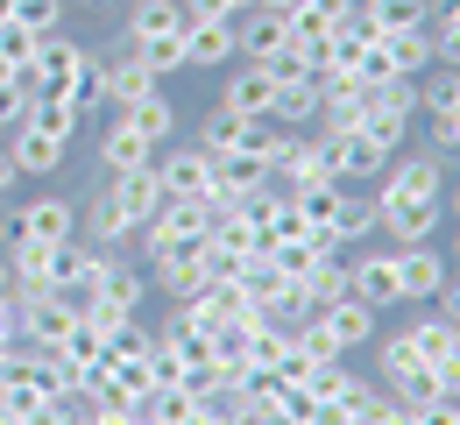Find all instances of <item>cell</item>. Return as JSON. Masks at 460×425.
<instances>
[{
	"instance_id": "cell-16",
	"label": "cell",
	"mask_w": 460,
	"mask_h": 425,
	"mask_svg": "<svg viewBox=\"0 0 460 425\" xmlns=\"http://www.w3.org/2000/svg\"><path fill=\"white\" fill-rule=\"evenodd\" d=\"M156 178H164V191H177V199H206V184H213V156L199 149V142H164L156 149Z\"/></svg>"
},
{
	"instance_id": "cell-11",
	"label": "cell",
	"mask_w": 460,
	"mask_h": 425,
	"mask_svg": "<svg viewBox=\"0 0 460 425\" xmlns=\"http://www.w3.org/2000/svg\"><path fill=\"white\" fill-rule=\"evenodd\" d=\"M447 248L439 242H411V248H397V291H403V305H432L439 298V284H447Z\"/></svg>"
},
{
	"instance_id": "cell-5",
	"label": "cell",
	"mask_w": 460,
	"mask_h": 425,
	"mask_svg": "<svg viewBox=\"0 0 460 425\" xmlns=\"http://www.w3.org/2000/svg\"><path fill=\"white\" fill-rule=\"evenodd\" d=\"M78 326V298L71 291H14V333L29 348H58Z\"/></svg>"
},
{
	"instance_id": "cell-38",
	"label": "cell",
	"mask_w": 460,
	"mask_h": 425,
	"mask_svg": "<svg viewBox=\"0 0 460 425\" xmlns=\"http://www.w3.org/2000/svg\"><path fill=\"white\" fill-rule=\"evenodd\" d=\"M227 7H234V14H248V7H262V0H227Z\"/></svg>"
},
{
	"instance_id": "cell-29",
	"label": "cell",
	"mask_w": 460,
	"mask_h": 425,
	"mask_svg": "<svg viewBox=\"0 0 460 425\" xmlns=\"http://www.w3.org/2000/svg\"><path fill=\"white\" fill-rule=\"evenodd\" d=\"M297 284H305V298H312V305L347 298V248H341V255H319V262H312V277H297Z\"/></svg>"
},
{
	"instance_id": "cell-22",
	"label": "cell",
	"mask_w": 460,
	"mask_h": 425,
	"mask_svg": "<svg viewBox=\"0 0 460 425\" xmlns=\"http://www.w3.org/2000/svg\"><path fill=\"white\" fill-rule=\"evenodd\" d=\"M100 178H107V171H100ZM114 191H120V206H128V220H135V227H149V220H156V206H164V178H156V164L120 171Z\"/></svg>"
},
{
	"instance_id": "cell-10",
	"label": "cell",
	"mask_w": 460,
	"mask_h": 425,
	"mask_svg": "<svg viewBox=\"0 0 460 425\" xmlns=\"http://www.w3.org/2000/svg\"><path fill=\"white\" fill-rule=\"evenodd\" d=\"M220 107H227V114H248V121H262V114L277 107V71H270V64L234 58L227 78H220Z\"/></svg>"
},
{
	"instance_id": "cell-41",
	"label": "cell",
	"mask_w": 460,
	"mask_h": 425,
	"mask_svg": "<svg viewBox=\"0 0 460 425\" xmlns=\"http://www.w3.org/2000/svg\"><path fill=\"white\" fill-rule=\"evenodd\" d=\"M14 425H29V419H14Z\"/></svg>"
},
{
	"instance_id": "cell-35",
	"label": "cell",
	"mask_w": 460,
	"mask_h": 425,
	"mask_svg": "<svg viewBox=\"0 0 460 425\" xmlns=\"http://www.w3.org/2000/svg\"><path fill=\"white\" fill-rule=\"evenodd\" d=\"M14 184H22V171H14V156H7V142H0V199H7Z\"/></svg>"
},
{
	"instance_id": "cell-6",
	"label": "cell",
	"mask_w": 460,
	"mask_h": 425,
	"mask_svg": "<svg viewBox=\"0 0 460 425\" xmlns=\"http://www.w3.org/2000/svg\"><path fill=\"white\" fill-rule=\"evenodd\" d=\"M78 64H85V43H71V36H43L36 43V58L22 64V78H29V93L36 100H64L71 107V85H78Z\"/></svg>"
},
{
	"instance_id": "cell-28",
	"label": "cell",
	"mask_w": 460,
	"mask_h": 425,
	"mask_svg": "<svg viewBox=\"0 0 460 425\" xmlns=\"http://www.w3.org/2000/svg\"><path fill=\"white\" fill-rule=\"evenodd\" d=\"M376 36H403V29H432V0H368Z\"/></svg>"
},
{
	"instance_id": "cell-21",
	"label": "cell",
	"mask_w": 460,
	"mask_h": 425,
	"mask_svg": "<svg viewBox=\"0 0 460 425\" xmlns=\"http://www.w3.org/2000/svg\"><path fill=\"white\" fill-rule=\"evenodd\" d=\"M277 128H319V78H277V107H270Z\"/></svg>"
},
{
	"instance_id": "cell-2",
	"label": "cell",
	"mask_w": 460,
	"mask_h": 425,
	"mask_svg": "<svg viewBox=\"0 0 460 425\" xmlns=\"http://www.w3.org/2000/svg\"><path fill=\"white\" fill-rule=\"evenodd\" d=\"M71 235H78V199H64V191H36V199L0 213V248L7 242H71Z\"/></svg>"
},
{
	"instance_id": "cell-13",
	"label": "cell",
	"mask_w": 460,
	"mask_h": 425,
	"mask_svg": "<svg viewBox=\"0 0 460 425\" xmlns=\"http://www.w3.org/2000/svg\"><path fill=\"white\" fill-rule=\"evenodd\" d=\"M326 149H333V178H341V184H376L383 171H390V149H383L368 128L326 135Z\"/></svg>"
},
{
	"instance_id": "cell-34",
	"label": "cell",
	"mask_w": 460,
	"mask_h": 425,
	"mask_svg": "<svg viewBox=\"0 0 460 425\" xmlns=\"http://www.w3.org/2000/svg\"><path fill=\"white\" fill-rule=\"evenodd\" d=\"M411 419L418 425H460V397H432V404H418Z\"/></svg>"
},
{
	"instance_id": "cell-12",
	"label": "cell",
	"mask_w": 460,
	"mask_h": 425,
	"mask_svg": "<svg viewBox=\"0 0 460 425\" xmlns=\"http://www.w3.org/2000/svg\"><path fill=\"white\" fill-rule=\"evenodd\" d=\"M368 121V85L354 71H326L319 78V135H347Z\"/></svg>"
},
{
	"instance_id": "cell-7",
	"label": "cell",
	"mask_w": 460,
	"mask_h": 425,
	"mask_svg": "<svg viewBox=\"0 0 460 425\" xmlns=\"http://www.w3.org/2000/svg\"><path fill=\"white\" fill-rule=\"evenodd\" d=\"M71 135L78 128H50V121H14L0 142H7V156H14V171L22 178H58V164L71 156Z\"/></svg>"
},
{
	"instance_id": "cell-18",
	"label": "cell",
	"mask_w": 460,
	"mask_h": 425,
	"mask_svg": "<svg viewBox=\"0 0 460 425\" xmlns=\"http://www.w3.org/2000/svg\"><path fill=\"white\" fill-rule=\"evenodd\" d=\"M403 341H411V355H418L425 368H439V362H454V355H460V333H454V319H447V312H432V305L403 319Z\"/></svg>"
},
{
	"instance_id": "cell-39",
	"label": "cell",
	"mask_w": 460,
	"mask_h": 425,
	"mask_svg": "<svg viewBox=\"0 0 460 425\" xmlns=\"http://www.w3.org/2000/svg\"><path fill=\"white\" fill-rule=\"evenodd\" d=\"M0 135H7V121H0Z\"/></svg>"
},
{
	"instance_id": "cell-32",
	"label": "cell",
	"mask_w": 460,
	"mask_h": 425,
	"mask_svg": "<svg viewBox=\"0 0 460 425\" xmlns=\"http://www.w3.org/2000/svg\"><path fill=\"white\" fill-rule=\"evenodd\" d=\"M36 43H43V36H29V29L14 22V14L0 22V64H14V71H22V64L36 58Z\"/></svg>"
},
{
	"instance_id": "cell-23",
	"label": "cell",
	"mask_w": 460,
	"mask_h": 425,
	"mask_svg": "<svg viewBox=\"0 0 460 425\" xmlns=\"http://www.w3.org/2000/svg\"><path fill=\"white\" fill-rule=\"evenodd\" d=\"M206 227H213V206H206V199H177V191H164V206H156V220H149L142 235L164 242V235H206Z\"/></svg>"
},
{
	"instance_id": "cell-19",
	"label": "cell",
	"mask_w": 460,
	"mask_h": 425,
	"mask_svg": "<svg viewBox=\"0 0 460 425\" xmlns=\"http://www.w3.org/2000/svg\"><path fill=\"white\" fill-rule=\"evenodd\" d=\"M156 85H164V78L135 58L128 43H120V50H107V107H135V100H149Z\"/></svg>"
},
{
	"instance_id": "cell-27",
	"label": "cell",
	"mask_w": 460,
	"mask_h": 425,
	"mask_svg": "<svg viewBox=\"0 0 460 425\" xmlns=\"http://www.w3.org/2000/svg\"><path fill=\"white\" fill-rule=\"evenodd\" d=\"M460 107V64H432V71H418V114L432 121V114H454Z\"/></svg>"
},
{
	"instance_id": "cell-26",
	"label": "cell",
	"mask_w": 460,
	"mask_h": 425,
	"mask_svg": "<svg viewBox=\"0 0 460 425\" xmlns=\"http://www.w3.org/2000/svg\"><path fill=\"white\" fill-rule=\"evenodd\" d=\"M191 142H199L206 156H227V149H241V142H248V114H227V107L213 100V107H206V121H199V135H191Z\"/></svg>"
},
{
	"instance_id": "cell-40",
	"label": "cell",
	"mask_w": 460,
	"mask_h": 425,
	"mask_svg": "<svg viewBox=\"0 0 460 425\" xmlns=\"http://www.w3.org/2000/svg\"><path fill=\"white\" fill-rule=\"evenodd\" d=\"M454 333H460V319H454Z\"/></svg>"
},
{
	"instance_id": "cell-36",
	"label": "cell",
	"mask_w": 460,
	"mask_h": 425,
	"mask_svg": "<svg viewBox=\"0 0 460 425\" xmlns=\"http://www.w3.org/2000/svg\"><path fill=\"white\" fill-rule=\"evenodd\" d=\"M7 291H14V277H7V255H0V298H7Z\"/></svg>"
},
{
	"instance_id": "cell-17",
	"label": "cell",
	"mask_w": 460,
	"mask_h": 425,
	"mask_svg": "<svg viewBox=\"0 0 460 425\" xmlns=\"http://www.w3.org/2000/svg\"><path fill=\"white\" fill-rule=\"evenodd\" d=\"M234 58V14H206L184 29V71H227Z\"/></svg>"
},
{
	"instance_id": "cell-9",
	"label": "cell",
	"mask_w": 460,
	"mask_h": 425,
	"mask_svg": "<svg viewBox=\"0 0 460 425\" xmlns=\"http://www.w3.org/2000/svg\"><path fill=\"white\" fill-rule=\"evenodd\" d=\"M347 291H354L361 305H376V312L403 305V291H397V248H361V255H347Z\"/></svg>"
},
{
	"instance_id": "cell-30",
	"label": "cell",
	"mask_w": 460,
	"mask_h": 425,
	"mask_svg": "<svg viewBox=\"0 0 460 425\" xmlns=\"http://www.w3.org/2000/svg\"><path fill=\"white\" fill-rule=\"evenodd\" d=\"M383 43H390V58H397L403 78L432 71V29H403V36H383Z\"/></svg>"
},
{
	"instance_id": "cell-14",
	"label": "cell",
	"mask_w": 460,
	"mask_h": 425,
	"mask_svg": "<svg viewBox=\"0 0 460 425\" xmlns=\"http://www.w3.org/2000/svg\"><path fill=\"white\" fill-rule=\"evenodd\" d=\"M376 319H383V312H376V305H361L354 291H347V298H326V305H319V326L333 333V348H341V355H361V348H376V333H383Z\"/></svg>"
},
{
	"instance_id": "cell-37",
	"label": "cell",
	"mask_w": 460,
	"mask_h": 425,
	"mask_svg": "<svg viewBox=\"0 0 460 425\" xmlns=\"http://www.w3.org/2000/svg\"><path fill=\"white\" fill-rule=\"evenodd\" d=\"M432 14H460V0H432Z\"/></svg>"
},
{
	"instance_id": "cell-8",
	"label": "cell",
	"mask_w": 460,
	"mask_h": 425,
	"mask_svg": "<svg viewBox=\"0 0 460 425\" xmlns=\"http://www.w3.org/2000/svg\"><path fill=\"white\" fill-rule=\"evenodd\" d=\"M447 156H432V149H397L390 156V171L368 184V191H383V199H447Z\"/></svg>"
},
{
	"instance_id": "cell-24",
	"label": "cell",
	"mask_w": 460,
	"mask_h": 425,
	"mask_svg": "<svg viewBox=\"0 0 460 425\" xmlns=\"http://www.w3.org/2000/svg\"><path fill=\"white\" fill-rule=\"evenodd\" d=\"M71 114H78V128L107 114V58H100V50H85V64H78V85H71Z\"/></svg>"
},
{
	"instance_id": "cell-3",
	"label": "cell",
	"mask_w": 460,
	"mask_h": 425,
	"mask_svg": "<svg viewBox=\"0 0 460 425\" xmlns=\"http://www.w3.org/2000/svg\"><path fill=\"white\" fill-rule=\"evenodd\" d=\"M376 199V235L383 242H439L447 235V199H383V191H368Z\"/></svg>"
},
{
	"instance_id": "cell-33",
	"label": "cell",
	"mask_w": 460,
	"mask_h": 425,
	"mask_svg": "<svg viewBox=\"0 0 460 425\" xmlns=\"http://www.w3.org/2000/svg\"><path fill=\"white\" fill-rule=\"evenodd\" d=\"M432 64H460V14H432Z\"/></svg>"
},
{
	"instance_id": "cell-4",
	"label": "cell",
	"mask_w": 460,
	"mask_h": 425,
	"mask_svg": "<svg viewBox=\"0 0 460 425\" xmlns=\"http://www.w3.org/2000/svg\"><path fill=\"white\" fill-rule=\"evenodd\" d=\"M78 242H93V248H135V242H142V227L128 220L114 178H100L85 199H78Z\"/></svg>"
},
{
	"instance_id": "cell-31",
	"label": "cell",
	"mask_w": 460,
	"mask_h": 425,
	"mask_svg": "<svg viewBox=\"0 0 460 425\" xmlns=\"http://www.w3.org/2000/svg\"><path fill=\"white\" fill-rule=\"evenodd\" d=\"M14 22L29 36H58L64 29V0H14Z\"/></svg>"
},
{
	"instance_id": "cell-25",
	"label": "cell",
	"mask_w": 460,
	"mask_h": 425,
	"mask_svg": "<svg viewBox=\"0 0 460 425\" xmlns=\"http://www.w3.org/2000/svg\"><path fill=\"white\" fill-rule=\"evenodd\" d=\"M120 121L135 128V135H149V142L164 149V142H171V128H177V107H171V93L156 85L149 100H135V107H120Z\"/></svg>"
},
{
	"instance_id": "cell-1",
	"label": "cell",
	"mask_w": 460,
	"mask_h": 425,
	"mask_svg": "<svg viewBox=\"0 0 460 425\" xmlns=\"http://www.w3.org/2000/svg\"><path fill=\"white\" fill-rule=\"evenodd\" d=\"M184 29H191L184 0H128V50L149 64L156 78L184 71Z\"/></svg>"
},
{
	"instance_id": "cell-15",
	"label": "cell",
	"mask_w": 460,
	"mask_h": 425,
	"mask_svg": "<svg viewBox=\"0 0 460 425\" xmlns=\"http://www.w3.org/2000/svg\"><path fill=\"white\" fill-rule=\"evenodd\" d=\"M142 164H156V142L120 121V107H107V114H100V171L120 178V171H142Z\"/></svg>"
},
{
	"instance_id": "cell-20",
	"label": "cell",
	"mask_w": 460,
	"mask_h": 425,
	"mask_svg": "<svg viewBox=\"0 0 460 425\" xmlns=\"http://www.w3.org/2000/svg\"><path fill=\"white\" fill-rule=\"evenodd\" d=\"M326 235H333L341 248H347V242H368V235H376V199H368V184H341Z\"/></svg>"
}]
</instances>
